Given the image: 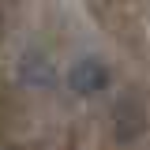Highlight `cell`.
Segmentation results:
<instances>
[{
  "instance_id": "2",
  "label": "cell",
  "mask_w": 150,
  "mask_h": 150,
  "mask_svg": "<svg viewBox=\"0 0 150 150\" xmlns=\"http://www.w3.org/2000/svg\"><path fill=\"white\" fill-rule=\"evenodd\" d=\"M0 26H4V19H0ZM0 38H4V34H0Z\"/></svg>"
},
{
  "instance_id": "1",
  "label": "cell",
  "mask_w": 150,
  "mask_h": 150,
  "mask_svg": "<svg viewBox=\"0 0 150 150\" xmlns=\"http://www.w3.org/2000/svg\"><path fill=\"white\" fill-rule=\"evenodd\" d=\"M109 64L101 60V56H79L71 64V71H68V86H71L79 98H94V94H101L109 86Z\"/></svg>"
}]
</instances>
